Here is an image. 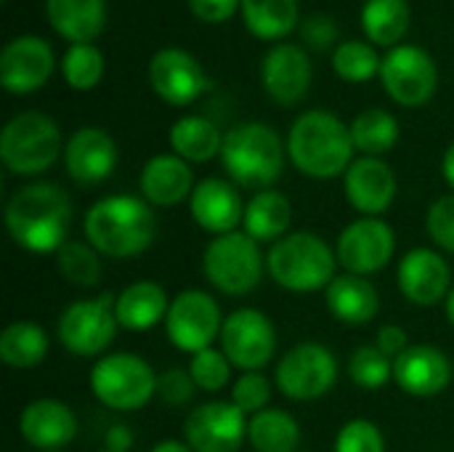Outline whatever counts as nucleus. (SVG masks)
Wrapping results in <instances>:
<instances>
[{"label": "nucleus", "mask_w": 454, "mask_h": 452, "mask_svg": "<svg viewBox=\"0 0 454 452\" xmlns=\"http://www.w3.org/2000/svg\"><path fill=\"white\" fill-rule=\"evenodd\" d=\"M48 333L32 320H16L0 333V360L13 370H32L48 354Z\"/></svg>", "instance_id": "31"}, {"label": "nucleus", "mask_w": 454, "mask_h": 452, "mask_svg": "<svg viewBox=\"0 0 454 452\" xmlns=\"http://www.w3.org/2000/svg\"><path fill=\"white\" fill-rule=\"evenodd\" d=\"M168 309H170V298L165 288L152 280H138L128 285L114 301V314L120 328L133 333H144L165 322Z\"/></svg>", "instance_id": "27"}, {"label": "nucleus", "mask_w": 454, "mask_h": 452, "mask_svg": "<svg viewBox=\"0 0 454 452\" xmlns=\"http://www.w3.org/2000/svg\"><path fill=\"white\" fill-rule=\"evenodd\" d=\"M90 392L104 408L133 413L157 394V373L138 354H106L90 370Z\"/></svg>", "instance_id": "8"}, {"label": "nucleus", "mask_w": 454, "mask_h": 452, "mask_svg": "<svg viewBox=\"0 0 454 452\" xmlns=\"http://www.w3.org/2000/svg\"><path fill=\"white\" fill-rule=\"evenodd\" d=\"M335 269V250L314 232H290L266 253V272L290 293L327 290V285L338 277Z\"/></svg>", "instance_id": "4"}, {"label": "nucleus", "mask_w": 454, "mask_h": 452, "mask_svg": "<svg viewBox=\"0 0 454 452\" xmlns=\"http://www.w3.org/2000/svg\"><path fill=\"white\" fill-rule=\"evenodd\" d=\"M138 189L149 205L170 208L192 197L194 173L192 165L178 155H157L141 168Z\"/></svg>", "instance_id": "25"}, {"label": "nucleus", "mask_w": 454, "mask_h": 452, "mask_svg": "<svg viewBox=\"0 0 454 452\" xmlns=\"http://www.w3.org/2000/svg\"><path fill=\"white\" fill-rule=\"evenodd\" d=\"M149 83L154 93L173 104L186 107L207 91V75L200 61L184 48H162L149 61Z\"/></svg>", "instance_id": "16"}, {"label": "nucleus", "mask_w": 454, "mask_h": 452, "mask_svg": "<svg viewBox=\"0 0 454 452\" xmlns=\"http://www.w3.org/2000/svg\"><path fill=\"white\" fill-rule=\"evenodd\" d=\"M85 240L109 258H133L144 253L157 234V221L146 200L112 194L90 205L85 216Z\"/></svg>", "instance_id": "3"}, {"label": "nucleus", "mask_w": 454, "mask_h": 452, "mask_svg": "<svg viewBox=\"0 0 454 452\" xmlns=\"http://www.w3.org/2000/svg\"><path fill=\"white\" fill-rule=\"evenodd\" d=\"M410 5L407 0H367L362 8V29L375 45H394L407 35Z\"/></svg>", "instance_id": "34"}, {"label": "nucleus", "mask_w": 454, "mask_h": 452, "mask_svg": "<svg viewBox=\"0 0 454 452\" xmlns=\"http://www.w3.org/2000/svg\"><path fill=\"white\" fill-rule=\"evenodd\" d=\"M303 37L314 45V48H327L335 43L338 37V24L330 13H314L311 19H306L303 24Z\"/></svg>", "instance_id": "45"}, {"label": "nucleus", "mask_w": 454, "mask_h": 452, "mask_svg": "<svg viewBox=\"0 0 454 452\" xmlns=\"http://www.w3.org/2000/svg\"><path fill=\"white\" fill-rule=\"evenodd\" d=\"M221 352L242 373H261L277 352L274 322L258 309H237L223 320Z\"/></svg>", "instance_id": "11"}, {"label": "nucleus", "mask_w": 454, "mask_h": 452, "mask_svg": "<svg viewBox=\"0 0 454 452\" xmlns=\"http://www.w3.org/2000/svg\"><path fill=\"white\" fill-rule=\"evenodd\" d=\"M56 269L67 282L77 288H93L101 280V258L90 242L67 240L56 253Z\"/></svg>", "instance_id": "36"}, {"label": "nucleus", "mask_w": 454, "mask_h": 452, "mask_svg": "<svg viewBox=\"0 0 454 452\" xmlns=\"http://www.w3.org/2000/svg\"><path fill=\"white\" fill-rule=\"evenodd\" d=\"M61 155V131L45 112H19L0 131V163L13 176H37Z\"/></svg>", "instance_id": "6"}, {"label": "nucleus", "mask_w": 454, "mask_h": 452, "mask_svg": "<svg viewBox=\"0 0 454 452\" xmlns=\"http://www.w3.org/2000/svg\"><path fill=\"white\" fill-rule=\"evenodd\" d=\"M394 381L412 397H436L452 381V362L436 346L412 344L394 360Z\"/></svg>", "instance_id": "22"}, {"label": "nucleus", "mask_w": 454, "mask_h": 452, "mask_svg": "<svg viewBox=\"0 0 454 452\" xmlns=\"http://www.w3.org/2000/svg\"><path fill=\"white\" fill-rule=\"evenodd\" d=\"M133 448V432L125 424H117L106 432V450L128 452Z\"/></svg>", "instance_id": "48"}, {"label": "nucleus", "mask_w": 454, "mask_h": 452, "mask_svg": "<svg viewBox=\"0 0 454 452\" xmlns=\"http://www.w3.org/2000/svg\"><path fill=\"white\" fill-rule=\"evenodd\" d=\"M442 176H444V181L452 186L454 192V144L447 147V152H444V160H442Z\"/></svg>", "instance_id": "49"}, {"label": "nucleus", "mask_w": 454, "mask_h": 452, "mask_svg": "<svg viewBox=\"0 0 454 452\" xmlns=\"http://www.w3.org/2000/svg\"><path fill=\"white\" fill-rule=\"evenodd\" d=\"M383 59L378 51L362 40H346L333 53V69L346 83H367L375 75H380Z\"/></svg>", "instance_id": "37"}, {"label": "nucleus", "mask_w": 454, "mask_h": 452, "mask_svg": "<svg viewBox=\"0 0 454 452\" xmlns=\"http://www.w3.org/2000/svg\"><path fill=\"white\" fill-rule=\"evenodd\" d=\"M325 301L330 314L343 322V325H367L378 317L380 312V296L375 290V285L367 277L359 274H338L327 290H325Z\"/></svg>", "instance_id": "26"}, {"label": "nucleus", "mask_w": 454, "mask_h": 452, "mask_svg": "<svg viewBox=\"0 0 454 452\" xmlns=\"http://www.w3.org/2000/svg\"><path fill=\"white\" fill-rule=\"evenodd\" d=\"M101 452H112V450H101Z\"/></svg>", "instance_id": "53"}, {"label": "nucleus", "mask_w": 454, "mask_h": 452, "mask_svg": "<svg viewBox=\"0 0 454 452\" xmlns=\"http://www.w3.org/2000/svg\"><path fill=\"white\" fill-rule=\"evenodd\" d=\"M396 282L410 304L436 306L452 290V269L439 250L415 248L399 261Z\"/></svg>", "instance_id": "17"}, {"label": "nucleus", "mask_w": 454, "mask_h": 452, "mask_svg": "<svg viewBox=\"0 0 454 452\" xmlns=\"http://www.w3.org/2000/svg\"><path fill=\"white\" fill-rule=\"evenodd\" d=\"M152 452H194L186 442H178V440H162V442H157Z\"/></svg>", "instance_id": "50"}, {"label": "nucleus", "mask_w": 454, "mask_h": 452, "mask_svg": "<svg viewBox=\"0 0 454 452\" xmlns=\"http://www.w3.org/2000/svg\"><path fill=\"white\" fill-rule=\"evenodd\" d=\"M189 210L197 226L205 232L221 237L229 232H237V226L245 218V205L239 192L231 181L223 178H205L194 186L189 197Z\"/></svg>", "instance_id": "24"}, {"label": "nucleus", "mask_w": 454, "mask_h": 452, "mask_svg": "<svg viewBox=\"0 0 454 452\" xmlns=\"http://www.w3.org/2000/svg\"><path fill=\"white\" fill-rule=\"evenodd\" d=\"M335 452H386V440L372 421L354 418L338 432Z\"/></svg>", "instance_id": "42"}, {"label": "nucleus", "mask_w": 454, "mask_h": 452, "mask_svg": "<svg viewBox=\"0 0 454 452\" xmlns=\"http://www.w3.org/2000/svg\"><path fill=\"white\" fill-rule=\"evenodd\" d=\"M338 381V360L335 354L317 344L303 341L293 346L277 362V389L295 402H311L325 397Z\"/></svg>", "instance_id": "10"}, {"label": "nucleus", "mask_w": 454, "mask_h": 452, "mask_svg": "<svg viewBox=\"0 0 454 452\" xmlns=\"http://www.w3.org/2000/svg\"><path fill=\"white\" fill-rule=\"evenodd\" d=\"M61 75L69 88L90 91L104 77V56L93 43H74L61 61Z\"/></svg>", "instance_id": "38"}, {"label": "nucleus", "mask_w": 454, "mask_h": 452, "mask_svg": "<svg viewBox=\"0 0 454 452\" xmlns=\"http://www.w3.org/2000/svg\"><path fill=\"white\" fill-rule=\"evenodd\" d=\"M114 301L117 296L112 293L72 301L56 322L59 344L74 357L104 354L120 328L117 314H114Z\"/></svg>", "instance_id": "9"}, {"label": "nucleus", "mask_w": 454, "mask_h": 452, "mask_svg": "<svg viewBox=\"0 0 454 452\" xmlns=\"http://www.w3.org/2000/svg\"><path fill=\"white\" fill-rule=\"evenodd\" d=\"M194 389L197 384L192 381L189 370H165L157 376V397L165 402V405H173V408H181V405H189L192 397H194Z\"/></svg>", "instance_id": "44"}, {"label": "nucleus", "mask_w": 454, "mask_h": 452, "mask_svg": "<svg viewBox=\"0 0 454 452\" xmlns=\"http://www.w3.org/2000/svg\"><path fill=\"white\" fill-rule=\"evenodd\" d=\"M375 346L383 354H388L391 360H396L399 354H404L410 349V338H407V333L399 325H383L378 330V336H375Z\"/></svg>", "instance_id": "47"}, {"label": "nucleus", "mask_w": 454, "mask_h": 452, "mask_svg": "<svg viewBox=\"0 0 454 452\" xmlns=\"http://www.w3.org/2000/svg\"><path fill=\"white\" fill-rule=\"evenodd\" d=\"M247 29L261 40H279L298 24V0H242Z\"/></svg>", "instance_id": "33"}, {"label": "nucleus", "mask_w": 454, "mask_h": 452, "mask_svg": "<svg viewBox=\"0 0 454 452\" xmlns=\"http://www.w3.org/2000/svg\"><path fill=\"white\" fill-rule=\"evenodd\" d=\"M51 27L74 43H93L106 27L104 0H45Z\"/></svg>", "instance_id": "28"}, {"label": "nucleus", "mask_w": 454, "mask_h": 452, "mask_svg": "<svg viewBox=\"0 0 454 452\" xmlns=\"http://www.w3.org/2000/svg\"><path fill=\"white\" fill-rule=\"evenodd\" d=\"M290 221H293V205L290 200L277 192V189H263L250 197L245 205V234L253 237L255 242H277L285 234H290Z\"/></svg>", "instance_id": "29"}, {"label": "nucleus", "mask_w": 454, "mask_h": 452, "mask_svg": "<svg viewBox=\"0 0 454 452\" xmlns=\"http://www.w3.org/2000/svg\"><path fill=\"white\" fill-rule=\"evenodd\" d=\"M348 376L356 386L378 392L394 378V360L378 346H359L348 360Z\"/></svg>", "instance_id": "39"}, {"label": "nucleus", "mask_w": 454, "mask_h": 452, "mask_svg": "<svg viewBox=\"0 0 454 452\" xmlns=\"http://www.w3.org/2000/svg\"><path fill=\"white\" fill-rule=\"evenodd\" d=\"M426 229L431 234V240L447 250L454 253V194H444L439 197L426 216Z\"/></svg>", "instance_id": "43"}, {"label": "nucleus", "mask_w": 454, "mask_h": 452, "mask_svg": "<svg viewBox=\"0 0 454 452\" xmlns=\"http://www.w3.org/2000/svg\"><path fill=\"white\" fill-rule=\"evenodd\" d=\"M394 250H396V234L391 224H386L378 216H362L351 221L340 232L335 245L338 264L348 274H359V277H370L386 269L388 261L394 258Z\"/></svg>", "instance_id": "14"}, {"label": "nucleus", "mask_w": 454, "mask_h": 452, "mask_svg": "<svg viewBox=\"0 0 454 452\" xmlns=\"http://www.w3.org/2000/svg\"><path fill=\"white\" fill-rule=\"evenodd\" d=\"M189 3V11L200 19V21H207V24H221L226 19L234 16L237 5L242 0H186Z\"/></svg>", "instance_id": "46"}, {"label": "nucleus", "mask_w": 454, "mask_h": 452, "mask_svg": "<svg viewBox=\"0 0 454 452\" xmlns=\"http://www.w3.org/2000/svg\"><path fill=\"white\" fill-rule=\"evenodd\" d=\"M447 317H450V322H452L454 328V288L450 290V296H447Z\"/></svg>", "instance_id": "51"}, {"label": "nucleus", "mask_w": 454, "mask_h": 452, "mask_svg": "<svg viewBox=\"0 0 454 452\" xmlns=\"http://www.w3.org/2000/svg\"><path fill=\"white\" fill-rule=\"evenodd\" d=\"M170 147H173V155L184 157L186 163H207L215 155H221L223 136L213 120L200 117V115H186L173 123Z\"/></svg>", "instance_id": "30"}, {"label": "nucleus", "mask_w": 454, "mask_h": 452, "mask_svg": "<svg viewBox=\"0 0 454 452\" xmlns=\"http://www.w3.org/2000/svg\"><path fill=\"white\" fill-rule=\"evenodd\" d=\"M223 317L215 298L205 290H184L170 301L165 333L178 352L197 354L221 338Z\"/></svg>", "instance_id": "12"}, {"label": "nucleus", "mask_w": 454, "mask_h": 452, "mask_svg": "<svg viewBox=\"0 0 454 452\" xmlns=\"http://www.w3.org/2000/svg\"><path fill=\"white\" fill-rule=\"evenodd\" d=\"M231 402L245 413L255 416L271 402V381L263 373H242L231 386Z\"/></svg>", "instance_id": "41"}, {"label": "nucleus", "mask_w": 454, "mask_h": 452, "mask_svg": "<svg viewBox=\"0 0 454 452\" xmlns=\"http://www.w3.org/2000/svg\"><path fill=\"white\" fill-rule=\"evenodd\" d=\"M48 452H61V450H48Z\"/></svg>", "instance_id": "52"}, {"label": "nucleus", "mask_w": 454, "mask_h": 452, "mask_svg": "<svg viewBox=\"0 0 454 452\" xmlns=\"http://www.w3.org/2000/svg\"><path fill=\"white\" fill-rule=\"evenodd\" d=\"M247 421L234 402H205L189 413L184 437L194 452H237L247 440Z\"/></svg>", "instance_id": "15"}, {"label": "nucleus", "mask_w": 454, "mask_h": 452, "mask_svg": "<svg viewBox=\"0 0 454 452\" xmlns=\"http://www.w3.org/2000/svg\"><path fill=\"white\" fill-rule=\"evenodd\" d=\"M64 165L67 173L80 186L101 184L112 176L117 165V144L114 139L101 128H80L69 136L64 147Z\"/></svg>", "instance_id": "20"}, {"label": "nucleus", "mask_w": 454, "mask_h": 452, "mask_svg": "<svg viewBox=\"0 0 454 452\" xmlns=\"http://www.w3.org/2000/svg\"><path fill=\"white\" fill-rule=\"evenodd\" d=\"M53 51L37 35L13 37L0 53V83L8 93H32L48 83Z\"/></svg>", "instance_id": "18"}, {"label": "nucleus", "mask_w": 454, "mask_h": 452, "mask_svg": "<svg viewBox=\"0 0 454 452\" xmlns=\"http://www.w3.org/2000/svg\"><path fill=\"white\" fill-rule=\"evenodd\" d=\"M266 269V256L245 232L213 237L202 253L205 280L223 296H247L258 288Z\"/></svg>", "instance_id": "7"}, {"label": "nucleus", "mask_w": 454, "mask_h": 452, "mask_svg": "<svg viewBox=\"0 0 454 452\" xmlns=\"http://www.w3.org/2000/svg\"><path fill=\"white\" fill-rule=\"evenodd\" d=\"M380 80L386 93L402 107H423L434 99L439 72L420 45H396L383 56Z\"/></svg>", "instance_id": "13"}, {"label": "nucleus", "mask_w": 454, "mask_h": 452, "mask_svg": "<svg viewBox=\"0 0 454 452\" xmlns=\"http://www.w3.org/2000/svg\"><path fill=\"white\" fill-rule=\"evenodd\" d=\"M285 144L266 123H242L223 136L221 163L231 181L247 189H269L285 168Z\"/></svg>", "instance_id": "5"}, {"label": "nucleus", "mask_w": 454, "mask_h": 452, "mask_svg": "<svg viewBox=\"0 0 454 452\" xmlns=\"http://www.w3.org/2000/svg\"><path fill=\"white\" fill-rule=\"evenodd\" d=\"M261 77H263L266 93L277 104L293 107V104L303 101V96L309 93L311 59L306 56L303 48H298L293 43H279L266 53L263 67H261Z\"/></svg>", "instance_id": "21"}, {"label": "nucleus", "mask_w": 454, "mask_h": 452, "mask_svg": "<svg viewBox=\"0 0 454 452\" xmlns=\"http://www.w3.org/2000/svg\"><path fill=\"white\" fill-rule=\"evenodd\" d=\"M348 128H351L354 147L364 157H380L388 149H394L396 141H399V123H396V117L391 112L380 109V107L364 109L362 115L354 117V123Z\"/></svg>", "instance_id": "35"}, {"label": "nucleus", "mask_w": 454, "mask_h": 452, "mask_svg": "<svg viewBox=\"0 0 454 452\" xmlns=\"http://www.w3.org/2000/svg\"><path fill=\"white\" fill-rule=\"evenodd\" d=\"M354 149L351 128L327 109L303 112L287 136V155L309 178H338L354 163Z\"/></svg>", "instance_id": "2"}, {"label": "nucleus", "mask_w": 454, "mask_h": 452, "mask_svg": "<svg viewBox=\"0 0 454 452\" xmlns=\"http://www.w3.org/2000/svg\"><path fill=\"white\" fill-rule=\"evenodd\" d=\"M72 224V202L53 181H32L16 189L5 205L11 240L29 253H59Z\"/></svg>", "instance_id": "1"}, {"label": "nucleus", "mask_w": 454, "mask_h": 452, "mask_svg": "<svg viewBox=\"0 0 454 452\" xmlns=\"http://www.w3.org/2000/svg\"><path fill=\"white\" fill-rule=\"evenodd\" d=\"M346 197L362 216H380L396 200V173L383 157H359L343 173Z\"/></svg>", "instance_id": "19"}, {"label": "nucleus", "mask_w": 454, "mask_h": 452, "mask_svg": "<svg viewBox=\"0 0 454 452\" xmlns=\"http://www.w3.org/2000/svg\"><path fill=\"white\" fill-rule=\"evenodd\" d=\"M19 434L35 450H61L77 434V416L61 400H35L19 416Z\"/></svg>", "instance_id": "23"}, {"label": "nucleus", "mask_w": 454, "mask_h": 452, "mask_svg": "<svg viewBox=\"0 0 454 452\" xmlns=\"http://www.w3.org/2000/svg\"><path fill=\"white\" fill-rule=\"evenodd\" d=\"M247 442L255 452H298L301 424L279 408H266L247 421Z\"/></svg>", "instance_id": "32"}, {"label": "nucleus", "mask_w": 454, "mask_h": 452, "mask_svg": "<svg viewBox=\"0 0 454 452\" xmlns=\"http://www.w3.org/2000/svg\"><path fill=\"white\" fill-rule=\"evenodd\" d=\"M231 362L223 352L218 349H202L197 354H192L189 362V376L197 384V389L202 392H221L231 384Z\"/></svg>", "instance_id": "40"}]
</instances>
